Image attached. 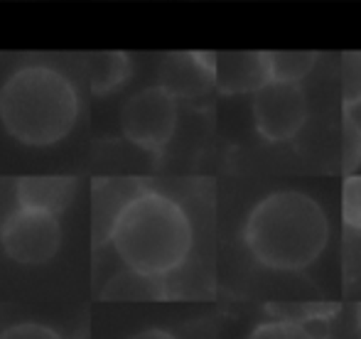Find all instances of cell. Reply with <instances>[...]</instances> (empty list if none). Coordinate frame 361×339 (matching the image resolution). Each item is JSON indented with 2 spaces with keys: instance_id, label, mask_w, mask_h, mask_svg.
Here are the masks:
<instances>
[{
  "instance_id": "1",
  "label": "cell",
  "mask_w": 361,
  "mask_h": 339,
  "mask_svg": "<svg viewBox=\"0 0 361 339\" xmlns=\"http://www.w3.org/2000/svg\"><path fill=\"white\" fill-rule=\"evenodd\" d=\"M109 244H114L126 268L165 278L190 256V216L175 199L143 187L116 216Z\"/></svg>"
},
{
  "instance_id": "2",
  "label": "cell",
  "mask_w": 361,
  "mask_h": 339,
  "mask_svg": "<svg viewBox=\"0 0 361 339\" xmlns=\"http://www.w3.org/2000/svg\"><path fill=\"white\" fill-rule=\"evenodd\" d=\"M243 239L256 261L276 271H302L329 244L322 207L302 192H276L248 214Z\"/></svg>"
},
{
  "instance_id": "3",
  "label": "cell",
  "mask_w": 361,
  "mask_h": 339,
  "mask_svg": "<svg viewBox=\"0 0 361 339\" xmlns=\"http://www.w3.org/2000/svg\"><path fill=\"white\" fill-rule=\"evenodd\" d=\"M79 118V96L62 72L30 64L0 89V121L23 145L44 148L64 140Z\"/></svg>"
},
{
  "instance_id": "4",
  "label": "cell",
  "mask_w": 361,
  "mask_h": 339,
  "mask_svg": "<svg viewBox=\"0 0 361 339\" xmlns=\"http://www.w3.org/2000/svg\"><path fill=\"white\" fill-rule=\"evenodd\" d=\"M177 128V99L165 86H147L121 109V130L133 145L160 155Z\"/></svg>"
},
{
  "instance_id": "5",
  "label": "cell",
  "mask_w": 361,
  "mask_h": 339,
  "mask_svg": "<svg viewBox=\"0 0 361 339\" xmlns=\"http://www.w3.org/2000/svg\"><path fill=\"white\" fill-rule=\"evenodd\" d=\"M0 246L10 261L23 266H42L52 261L62 246L59 216L18 204L0 226Z\"/></svg>"
},
{
  "instance_id": "6",
  "label": "cell",
  "mask_w": 361,
  "mask_h": 339,
  "mask_svg": "<svg viewBox=\"0 0 361 339\" xmlns=\"http://www.w3.org/2000/svg\"><path fill=\"white\" fill-rule=\"evenodd\" d=\"M253 121L258 133L271 143H283L298 135L307 121V99L300 84L268 79L253 91Z\"/></svg>"
},
{
  "instance_id": "7",
  "label": "cell",
  "mask_w": 361,
  "mask_h": 339,
  "mask_svg": "<svg viewBox=\"0 0 361 339\" xmlns=\"http://www.w3.org/2000/svg\"><path fill=\"white\" fill-rule=\"evenodd\" d=\"M212 82L221 94H248L268 82L263 52H221L212 62Z\"/></svg>"
},
{
  "instance_id": "8",
  "label": "cell",
  "mask_w": 361,
  "mask_h": 339,
  "mask_svg": "<svg viewBox=\"0 0 361 339\" xmlns=\"http://www.w3.org/2000/svg\"><path fill=\"white\" fill-rule=\"evenodd\" d=\"M143 190V182L133 177H111V180L94 182V202H91V214H94V244H109L111 226L116 216L121 214L126 204Z\"/></svg>"
},
{
  "instance_id": "9",
  "label": "cell",
  "mask_w": 361,
  "mask_h": 339,
  "mask_svg": "<svg viewBox=\"0 0 361 339\" xmlns=\"http://www.w3.org/2000/svg\"><path fill=\"white\" fill-rule=\"evenodd\" d=\"M212 62L214 54L192 52V54H175L162 67V84L175 99L180 96H197L212 86Z\"/></svg>"
},
{
  "instance_id": "10",
  "label": "cell",
  "mask_w": 361,
  "mask_h": 339,
  "mask_svg": "<svg viewBox=\"0 0 361 339\" xmlns=\"http://www.w3.org/2000/svg\"><path fill=\"white\" fill-rule=\"evenodd\" d=\"M76 190L74 177L44 175V177H23L18 182V204L35 207V209L52 211L59 216L69 207Z\"/></svg>"
},
{
  "instance_id": "11",
  "label": "cell",
  "mask_w": 361,
  "mask_h": 339,
  "mask_svg": "<svg viewBox=\"0 0 361 339\" xmlns=\"http://www.w3.org/2000/svg\"><path fill=\"white\" fill-rule=\"evenodd\" d=\"M84 72L94 94H109L130 74V59L126 52H96L84 59Z\"/></svg>"
},
{
  "instance_id": "12",
  "label": "cell",
  "mask_w": 361,
  "mask_h": 339,
  "mask_svg": "<svg viewBox=\"0 0 361 339\" xmlns=\"http://www.w3.org/2000/svg\"><path fill=\"white\" fill-rule=\"evenodd\" d=\"M162 292H165L162 278H152L133 268H126L106 283L101 297L106 300H155V297H162Z\"/></svg>"
},
{
  "instance_id": "13",
  "label": "cell",
  "mask_w": 361,
  "mask_h": 339,
  "mask_svg": "<svg viewBox=\"0 0 361 339\" xmlns=\"http://www.w3.org/2000/svg\"><path fill=\"white\" fill-rule=\"evenodd\" d=\"M268 69V79L273 82H293L300 84V79H305L312 67L317 64V52H263Z\"/></svg>"
},
{
  "instance_id": "14",
  "label": "cell",
  "mask_w": 361,
  "mask_h": 339,
  "mask_svg": "<svg viewBox=\"0 0 361 339\" xmlns=\"http://www.w3.org/2000/svg\"><path fill=\"white\" fill-rule=\"evenodd\" d=\"M342 101L347 109L361 104V52H344L342 57Z\"/></svg>"
},
{
  "instance_id": "15",
  "label": "cell",
  "mask_w": 361,
  "mask_h": 339,
  "mask_svg": "<svg viewBox=\"0 0 361 339\" xmlns=\"http://www.w3.org/2000/svg\"><path fill=\"white\" fill-rule=\"evenodd\" d=\"M268 310L283 322H295V325H302L305 320H322V317H332V312L337 310L334 305H298V302H276V305H268Z\"/></svg>"
},
{
  "instance_id": "16",
  "label": "cell",
  "mask_w": 361,
  "mask_h": 339,
  "mask_svg": "<svg viewBox=\"0 0 361 339\" xmlns=\"http://www.w3.org/2000/svg\"><path fill=\"white\" fill-rule=\"evenodd\" d=\"M361 165V125L354 116L344 113V138H342V170L344 175H354Z\"/></svg>"
},
{
  "instance_id": "17",
  "label": "cell",
  "mask_w": 361,
  "mask_h": 339,
  "mask_svg": "<svg viewBox=\"0 0 361 339\" xmlns=\"http://www.w3.org/2000/svg\"><path fill=\"white\" fill-rule=\"evenodd\" d=\"M342 216L361 231V175H347L342 187Z\"/></svg>"
},
{
  "instance_id": "18",
  "label": "cell",
  "mask_w": 361,
  "mask_h": 339,
  "mask_svg": "<svg viewBox=\"0 0 361 339\" xmlns=\"http://www.w3.org/2000/svg\"><path fill=\"white\" fill-rule=\"evenodd\" d=\"M248 339H314L305 330L302 325H295V322H268V325H261L248 335Z\"/></svg>"
},
{
  "instance_id": "19",
  "label": "cell",
  "mask_w": 361,
  "mask_h": 339,
  "mask_svg": "<svg viewBox=\"0 0 361 339\" xmlns=\"http://www.w3.org/2000/svg\"><path fill=\"white\" fill-rule=\"evenodd\" d=\"M0 339H64L57 330L42 322H18L0 332Z\"/></svg>"
},
{
  "instance_id": "20",
  "label": "cell",
  "mask_w": 361,
  "mask_h": 339,
  "mask_svg": "<svg viewBox=\"0 0 361 339\" xmlns=\"http://www.w3.org/2000/svg\"><path fill=\"white\" fill-rule=\"evenodd\" d=\"M130 339H177V337L167 330H160V327H150V330L138 332V335H133Z\"/></svg>"
},
{
  "instance_id": "21",
  "label": "cell",
  "mask_w": 361,
  "mask_h": 339,
  "mask_svg": "<svg viewBox=\"0 0 361 339\" xmlns=\"http://www.w3.org/2000/svg\"><path fill=\"white\" fill-rule=\"evenodd\" d=\"M357 322H359V327H361V305H359V310H357Z\"/></svg>"
}]
</instances>
